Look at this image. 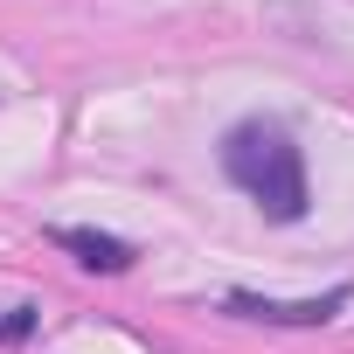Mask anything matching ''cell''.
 I'll use <instances>...</instances> for the list:
<instances>
[{
  "label": "cell",
  "instance_id": "obj_3",
  "mask_svg": "<svg viewBox=\"0 0 354 354\" xmlns=\"http://www.w3.org/2000/svg\"><path fill=\"white\" fill-rule=\"evenodd\" d=\"M56 243L77 250L91 271H125V264H132V243H118V236H104V230H63Z\"/></svg>",
  "mask_w": 354,
  "mask_h": 354
},
{
  "label": "cell",
  "instance_id": "obj_2",
  "mask_svg": "<svg viewBox=\"0 0 354 354\" xmlns=\"http://www.w3.org/2000/svg\"><path fill=\"white\" fill-rule=\"evenodd\" d=\"M340 306H347V292L299 299V306H285V299H250V292H236V299H230V313H243V319H271V326H319V319H333Z\"/></svg>",
  "mask_w": 354,
  "mask_h": 354
},
{
  "label": "cell",
  "instance_id": "obj_1",
  "mask_svg": "<svg viewBox=\"0 0 354 354\" xmlns=\"http://www.w3.org/2000/svg\"><path fill=\"white\" fill-rule=\"evenodd\" d=\"M223 167H230V181L278 223H299L306 216V160L292 146L285 125H264V118H243L230 125L223 139Z\"/></svg>",
  "mask_w": 354,
  "mask_h": 354
}]
</instances>
